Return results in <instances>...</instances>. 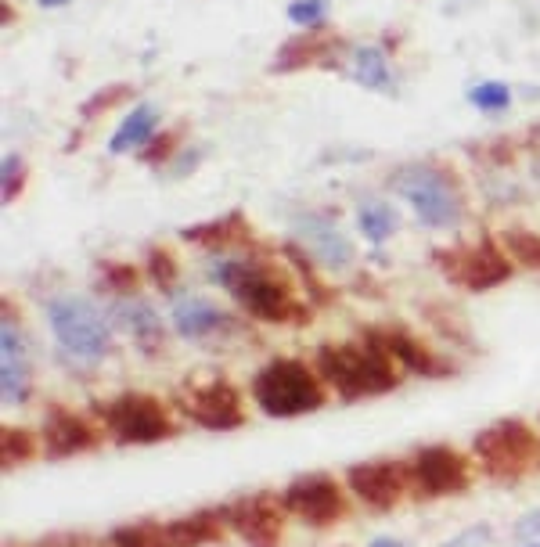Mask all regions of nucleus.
Instances as JSON below:
<instances>
[{
	"label": "nucleus",
	"instance_id": "nucleus-1",
	"mask_svg": "<svg viewBox=\"0 0 540 547\" xmlns=\"http://www.w3.org/2000/svg\"><path fill=\"white\" fill-rule=\"evenodd\" d=\"M213 281L224 285L245 314L256 317L263 324H288V321H306V306L292 292V281L281 274L274 263L267 260H216L213 263Z\"/></svg>",
	"mask_w": 540,
	"mask_h": 547
},
{
	"label": "nucleus",
	"instance_id": "nucleus-2",
	"mask_svg": "<svg viewBox=\"0 0 540 547\" xmlns=\"http://www.w3.org/2000/svg\"><path fill=\"white\" fill-rule=\"evenodd\" d=\"M396 357L368 335V342H328L317 353V371L342 400H360V396H378L396 389Z\"/></svg>",
	"mask_w": 540,
	"mask_h": 547
},
{
	"label": "nucleus",
	"instance_id": "nucleus-3",
	"mask_svg": "<svg viewBox=\"0 0 540 547\" xmlns=\"http://www.w3.org/2000/svg\"><path fill=\"white\" fill-rule=\"evenodd\" d=\"M393 191L418 213L425 227L450 231L465 220V195L461 184L450 177V170H440L432 162H411L393 173Z\"/></svg>",
	"mask_w": 540,
	"mask_h": 547
},
{
	"label": "nucleus",
	"instance_id": "nucleus-4",
	"mask_svg": "<svg viewBox=\"0 0 540 547\" xmlns=\"http://www.w3.org/2000/svg\"><path fill=\"white\" fill-rule=\"evenodd\" d=\"M252 400L270 418H299L324 404V386L306 360L278 357L263 364L252 378Z\"/></svg>",
	"mask_w": 540,
	"mask_h": 547
},
{
	"label": "nucleus",
	"instance_id": "nucleus-5",
	"mask_svg": "<svg viewBox=\"0 0 540 547\" xmlns=\"http://www.w3.org/2000/svg\"><path fill=\"white\" fill-rule=\"evenodd\" d=\"M47 324L65 353L76 360H101L112 350V332L87 296H58L47 303Z\"/></svg>",
	"mask_w": 540,
	"mask_h": 547
},
{
	"label": "nucleus",
	"instance_id": "nucleus-6",
	"mask_svg": "<svg viewBox=\"0 0 540 547\" xmlns=\"http://www.w3.org/2000/svg\"><path fill=\"white\" fill-rule=\"evenodd\" d=\"M436 267L443 270V278L454 281L468 292H486V288L501 285L512 278V256L497 245L494 238H479V242L454 245V249H436Z\"/></svg>",
	"mask_w": 540,
	"mask_h": 547
},
{
	"label": "nucleus",
	"instance_id": "nucleus-7",
	"mask_svg": "<svg viewBox=\"0 0 540 547\" xmlns=\"http://www.w3.org/2000/svg\"><path fill=\"white\" fill-rule=\"evenodd\" d=\"M98 411L116 443H159L173 436L170 414L162 411L155 396L123 393L116 400H108L105 407H98Z\"/></svg>",
	"mask_w": 540,
	"mask_h": 547
},
{
	"label": "nucleus",
	"instance_id": "nucleus-8",
	"mask_svg": "<svg viewBox=\"0 0 540 547\" xmlns=\"http://www.w3.org/2000/svg\"><path fill=\"white\" fill-rule=\"evenodd\" d=\"M472 450L486 465V472H494V476H519L537 458V436L519 418H504V422L479 432Z\"/></svg>",
	"mask_w": 540,
	"mask_h": 547
},
{
	"label": "nucleus",
	"instance_id": "nucleus-9",
	"mask_svg": "<svg viewBox=\"0 0 540 547\" xmlns=\"http://www.w3.org/2000/svg\"><path fill=\"white\" fill-rule=\"evenodd\" d=\"M242 400H238V389L227 382V378H209V382H191L180 396V407L191 422L206 425V429H234L242 425Z\"/></svg>",
	"mask_w": 540,
	"mask_h": 547
},
{
	"label": "nucleus",
	"instance_id": "nucleus-10",
	"mask_svg": "<svg viewBox=\"0 0 540 547\" xmlns=\"http://www.w3.org/2000/svg\"><path fill=\"white\" fill-rule=\"evenodd\" d=\"M296 238H299V245H303V252L317 263V267L335 270V274H339V270H350L353 260H357L353 242L339 231V224H335L332 216H324V213L299 216Z\"/></svg>",
	"mask_w": 540,
	"mask_h": 547
},
{
	"label": "nucleus",
	"instance_id": "nucleus-11",
	"mask_svg": "<svg viewBox=\"0 0 540 547\" xmlns=\"http://www.w3.org/2000/svg\"><path fill=\"white\" fill-rule=\"evenodd\" d=\"M285 508L303 522H310V526H328L342 515V490L335 486L332 476L310 472V476L288 483Z\"/></svg>",
	"mask_w": 540,
	"mask_h": 547
},
{
	"label": "nucleus",
	"instance_id": "nucleus-12",
	"mask_svg": "<svg viewBox=\"0 0 540 547\" xmlns=\"http://www.w3.org/2000/svg\"><path fill=\"white\" fill-rule=\"evenodd\" d=\"M224 519L231 522V530L249 547H278L281 508L274 504V497H267V494L242 497V501L227 504Z\"/></svg>",
	"mask_w": 540,
	"mask_h": 547
},
{
	"label": "nucleus",
	"instance_id": "nucleus-13",
	"mask_svg": "<svg viewBox=\"0 0 540 547\" xmlns=\"http://www.w3.org/2000/svg\"><path fill=\"white\" fill-rule=\"evenodd\" d=\"M414 483L429 497L461 494L468 486V461L450 447H425L414 458Z\"/></svg>",
	"mask_w": 540,
	"mask_h": 547
},
{
	"label": "nucleus",
	"instance_id": "nucleus-14",
	"mask_svg": "<svg viewBox=\"0 0 540 547\" xmlns=\"http://www.w3.org/2000/svg\"><path fill=\"white\" fill-rule=\"evenodd\" d=\"M350 479V490L360 497L364 504L378 508V512H389L400 504L404 497V472L393 461H368V465H353L346 472Z\"/></svg>",
	"mask_w": 540,
	"mask_h": 547
},
{
	"label": "nucleus",
	"instance_id": "nucleus-15",
	"mask_svg": "<svg viewBox=\"0 0 540 547\" xmlns=\"http://www.w3.org/2000/svg\"><path fill=\"white\" fill-rule=\"evenodd\" d=\"M0 393L4 404H22L29 396V364H26V346L18 335V324L11 317L0 321Z\"/></svg>",
	"mask_w": 540,
	"mask_h": 547
},
{
	"label": "nucleus",
	"instance_id": "nucleus-16",
	"mask_svg": "<svg viewBox=\"0 0 540 547\" xmlns=\"http://www.w3.org/2000/svg\"><path fill=\"white\" fill-rule=\"evenodd\" d=\"M98 443V432L83 422L80 414L65 411V407H51L44 418V447L51 458H69V454H80Z\"/></svg>",
	"mask_w": 540,
	"mask_h": 547
},
{
	"label": "nucleus",
	"instance_id": "nucleus-17",
	"mask_svg": "<svg viewBox=\"0 0 540 547\" xmlns=\"http://www.w3.org/2000/svg\"><path fill=\"white\" fill-rule=\"evenodd\" d=\"M335 47H342V40L332 33V29H324V26L299 29L292 40L281 44V51H278V58H274V65H270V72H296V69H306V65H317L321 58H328Z\"/></svg>",
	"mask_w": 540,
	"mask_h": 547
},
{
	"label": "nucleus",
	"instance_id": "nucleus-18",
	"mask_svg": "<svg viewBox=\"0 0 540 547\" xmlns=\"http://www.w3.org/2000/svg\"><path fill=\"white\" fill-rule=\"evenodd\" d=\"M170 321H173V328H177V335H184V339H206V335L227 328L231 317L202 296H180L170 310Z\"/></svg>",
	"mask_w": 540,
	"mask_h": 547
},
{
	"label": "nucleus",
	"instance_id": "nucleus-19",
	"mask_svg": "<svg viewBox=\"0 0 540 547\" xmlns=\"http://www.w3.org/2000/svg\"><path fill=\"white\" fill-rule=\"evenodd\" d=\"M382 346H386L389 353L396 357V364L407 371H418V375L425 378H443L450 371L447 360H440L436 353L425 346V342H418L414 335L407 332H371Z\"/></svg>",
	"mask_w": 540,
	"mask_h": 547
},
{
	"label": "nucleus",
	"instance_id": "nucleus-20",
	"mask_svg": "<svg viewBox=\"0 0 540 547\" xmlns=\"http://www.w3.org/2000/svg\"><path fill=\"white\" fill-rule=\"evenodd\" d=\"M112 317L123 332H130L137 342H141L144 350H162V324L155 317L152 303H144V299L130 296V299H119L112 306Z\"/></svg>",
	"mask_w": 540,
	"mask_h": 547
},
{
	"label": "nucleus",
	"instance_id": "nucleus-21",
	"mask_svg": "<svg viewBox=\"0 0 540 547\" xmlns=\"http://www.w3.org/2000/svg\"><path fill=\"white\" fill-rule=\"evenodd\" d=\"M155 126H159V108L155 105H137L130 108V116L119 123V130L112 134L108 141V152L112 155H126V152H137L141 144L152 141Z\"/></svg>",
	"mask_w": 540,
	"mask_h": 547
},
{
	"label": "nucleus",
	"instance_id": "nucleus-22",
	"mask_svg": "<svg viewBox=\"0 0 540 547\" xmlns=\"http://www.w3.org/2000/svg\"><path fill=\"white\" fill-rule=\"evenodd\" d=\"M249 234V224L242 220V213H231L216 224H198L184 231V242H195V245H209V249H224V245L242 242Z\"/></svg>",
	"mask_w": 540,
	"mask_h": 547
},
{
	"label": "nucleus",
	"instance_id": "nucleus-23",
	"mask_svg": "<svg viewBox=\"0 0 540 547\" xmlns=\"http://www.w3.org/2000/svg\"><path fill=\"white\" fill-rule=\"evenodd\" d=\"M166 533H170V544L173 547H202L209 544V540L220 537V519L209 512L202 515H188V519H177L166 526Z\"/></svg>",
	"mask_w": 540,
	"mask_h": 547
},
{
	"label": "nucleus",
	"instance_id": "nucleus-24",
	"mask_svg": "<svg viewBox=\"0 0 540 547\" xmlns=\"http://www.w3.org/2000/svg\"><path fill=\"white\" fill-rule=\"evenodd\" d=\"M353 76H357L360 87L368 90H389L393 80H389V62L382 47H360L353 54Z\"/></svg>",
	"mask_w": 540,
	"mask_h": 547
},
{
	"label": "nucleus",
	"instance_id": "nucleus-25",
	"mask_svg": "<svg viewBox=\"0 0 540 547\" xmlns=\"http://www.w3.org/2000/svg\"><path fill=\"white\" fill-rule=\"evenodd\" d=\"M357 224H360V234H364L368 242L382 245L389 234H396L400 220H396V213L386 206V202H375V198H368V202H360V209H357Z\"/></svg>",
	"mask_w": 540,
	"mask_h": 547
},
{
	"label": "nucleus",
	"instance_id": "nucleus-26",
	"mask_svg": "<svg viewBox=\"0 0 540 547\" xmlns=\"http://www.w3.org/2000/svg\"><path fill=\"white\" fill-rule=\"evenodd\" d=\"M501 245L515 263L540 270V234L537 231H526V227H504Z\"/></svg>",
	"mask_w": 540,
	"mask_h": 547
},
{
	"label": "nucleus",
	"instance_id": "nucleus-27",
	"mask_svg": "<svg viewBox=\"0 0 540 547\" xmlns=\"http://www.w3.org/2000/svg\"><path fill=\"white\" fill-rule=\"evenodd\" d=\"M112 547H173L166 526L155 522H134V526H119L112 533Z\"/></svg>",
	"mask_w": 540,
	"mask_h": 547
},
{
	"label": "nucleus",
	"instance_id": "nucleus-28",
	"mask_svg": "<svg viewBox=\"0 0 540 547\" xmlns=\"http://www.w3.org/2000/svg\"><path fill=\"white\" fill-rule=\"evenodd\" d=\"M36 450H40L36 432H29V429H4L0 432V458H4V468L36 458Z\"/></svg>",
	"mask_w": 540,
	"mask_h": 547
},
{
	"label": "nucleus",
	"instance_id": "nucleus-29",
	"mask_svg": "<svg viewBox=\"0 0 540 547\" xmlns=\"http://www.w3.org/2000/svg\"><path fill=\"white\" fill-rule=\"evenodd\" d=\"M468 101H472L476 108H483V112H504L508 101H512V90L497 80H486V83H476V87L468 90Z\"/></svg>",
	"mask_w": 540,
	"mask_h": 547
},
{
	"label": "nucleus",
	"instance_id": "nucleus-30",
	"mask_svg": "<svg viewBox=\"0 0 540 547\" xmlns=\"http://www.w3.org/2000/svg\"><path fill=\"white\" fill-rule=\"evenodd\" d=\"M148 274H152V281L162 292H173V285H177V260L166 249H152L148 252Z\"/></svg>",
	"mask_w": 540,
	"mask_h": 547
},
{
	"label": "nucleus",
	"instance_id": "nucleus-31",
	"mask_svg": "<svg viewBox=\"0 0 540 547\" xmlns=\"http://www.w3.org/2000/svg\"><path fill=\"white\" fill-rule=\"evenodd\" d=\"M324 15H328V0H292V4H288V18L303 29L321 26Z\"/></svg>",
	"mask_w": 540,
	"mask_h": 547
},
{
	"label": "nucleus",
	"instance_id": "nucleus-32",
	"mask_svg": "<svg viewBox=\"0 0 540 547\" xmlns=\"http://www.w3.org/2000/svg\"><path fill=\"white\" fill-rule=\"evenodd\" d=\"M101 281H105V288H112V292L134 296V288H137V270H134V267H126V263H105V267H101Z\"/></svg>",
	"mask_w": 540,
	"mask_h": 547
},
{
	"label": "nucleus",
	"instance_id": "nucleus-33",
	"mask_svg": "<svg viewBox=\"0 0 540 547\" xmlns=\"http://www.w3.org/2000/svg\"><path fill=\"white\" fill-rule=\"evenodd\" d=\"M130 98V87H123V83H112V87L105 90V94H94V98L83 105V116L94 119L98 112H112L116 105H123V101Z\"/></svg>",
	"mask_w": 540,
	"mask_h": 547
},
{
	"label": "nucleus",
	"instance_id": "nucleus-34",
	"mask_svg": "<svg viewBox=\"0 0 540 547\" xmlns=\"http://www.w3.org/2000/svg\"><path fill=\"white\" fill-rule=\"evenodd\" d=\"M22 184H26V162H22V155H4V202H15Z\"/></svg>",
	"mask_w": 540,
	"mask_h": 547
},
{
	"label": "nucleus",
	"instance_id": "nucleus-35",
	"mask_svg": "<svg viewBox=\"0 0 540 547\" xmlns=\"http://www.w3.org/2000/svg\"><path fill=\"white\" fill-rule=\"evenodd\" d=\"M177 137H180V130H166V134L155 137V141H152L155 148H144L141 159H144V162H152V166H155V162H166L173 152H177Z\"/></svg>",
	"mask_w": 540,
	"mask_h": 547
},
{
	"label": "nucleus",
	"instance_id": "nucleus-36",
	"mask_svg": "<svg viewBox=\"0 0 540 547\" xmlns=\"http://www.w3.org/2000/svg\"><path fill=\"white\" fill-rule=\"evenodd\" d=\"M490 544V526H479V530H465L461 537L447 540L443 547H483Z\"/></svg>",
	"mask_w": 540,
	"mask_h": 547
},
{
	"label": "nucleus",
	"instance_id": "nucleus-37",
	"mask_svg": "<svg viewBox=\"0 0 540 547\" xmlns=\"http://www.w3.org/2000/svg\"><path fill=\"white\" fill-rule=\"evenodd\" d=\"M515 533H519L522 540H530V537H540V512H530V515H522L519 526H515Z\"/></svg>",
	"mask_w": 540,
	"mask_h": 547
},
{
	"label": "nucleus",
	"instance_id": "nucleus-38",
	"mask_svg": "<svg viewBox=\"0 0 540 547\" xmlns=\"http://www.w3.org/2000/svg\"><path fill=\"white\" fill-rule=\"evenodd\" d=\"M368 547H404L400 540H393V537H378V540H371Z\"/></svg>",
	"mask_w": 540,
	"mask_h": 547
},
{
	"label": "nucleus",
	"instance_id": "nucleus-39",
	"mask_svg": "<svg viewBox=\"0 0 540 547\" xmlns=\"http://www.w3.org/2000/svg\"><path fill=\"white\" fill-rule=\"evenodd\" d=\"M62 4H69V0H40V8H62Z\"/></svg>",
	"mask_w": 540,
	"mask_h": 547
},
{
	"label": "nucleus",
	"instance_id": "nucleus-40",
	"mask_svg": "<svg viewBox=\"0 0 540 547\" xmlns=\"http://www.w3.org/2000/svg\"><path fill=\"white\" fill-rule=\"evenodd\" d=\"M530 547H540V544H530Z\"/></svg>",
	"mask_w": 540,
	"mask_h": 547
}]
</instances>
